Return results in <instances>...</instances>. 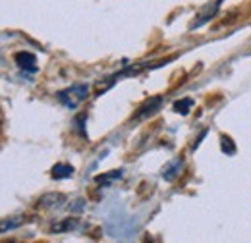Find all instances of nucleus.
Here are the masks:
<instances>
[{
  "label": "nucleus",
  "mask_w": 251,
  "mask_h": 243,
  "mask_svg": "<svg viewBox=\"0 0 251 243\" xmlns=\"http://www.w3.org/2000/svg\"><path fill=\"white\" fill-rule=\"evenodd\" d=\"M64 201H66V197L62 193H47L39 199V207L41 209H58V207H62Z\"/></svg>",
  "instance_id": "5"
},
{
  "label": "nucleus",
  "mask_w": 251,
  "mask_h": 243,
  "mask_svg": "<svg viewBox=\"0 0 251 243\" xmlns=\"http://www.w3.org/2000/svg\"><path fill=\"white\" fill-rule=\"evenodd\" d=\"M182 166H184V160H182V158H176V160H172L170 164H166L164 170H162V180H166V182H174V180L178 178Z\"/></svg>",
  "instance_id": "7"
},
{
  "label": "nucleus",
  "mask_w": 251,
  "mask_h": 243,
  "mask_svg": "<svg viewBox=\"0 0 251 243\" xmlns=\"http://www.w3.org/2000/svg\"><path fill=\"white\" fill-rule=\"evenodd\" d=\"M191 106H193V100H191V98H182V100H178V102L174 104V110H176L178 114H184V116H186Z\"/></svg>",
  "instance_id": "11"
},
{
  "label": "nucleus",
  "mask_w": 251,
  "mask_h": 243,
  "mask_svg": "<svg viewBox=\"0 0 251 243\" xmlns=\"http://www.w3.org/2000/svg\"><path fill=\"white\" fill-rule=\"evenodd\" d=\"M24 224V216H12V218H4L2 224H0V230L2 234H8V230H16L18 226Z\"/></svg>",
  "instance_id": "9"
},
{
  "label": "nucleus",
  "mask_w": 251,
  "mask_h": 243,
  "mask_svg": "<svg viewBox=\"0 0 251 243\" xmlns=\"http://www.w3.org/2000/svg\"><path fill=\"white\" fill-rule=\"evenodd\" d=\"M87 97H89V85L87 83H75V85H72V87H68V89H64L56 95V98L70 110H75Z\"/></svg>",
  "instance_id": "1"
},
{
  "label": "nucleus",
  "mask_w": 251,
  "mask_h": 243,
  "mask_svg": "<svg viewBox=\"0 0 251 243\" xmlns=\"http://www.w3.org/2000/svg\"><path fill=\"white\" fill-rule=\"evenodd\" d=\"M120 178H122V170H112V172H108V174H100V176H97L95 182L102 183V185H108V183L116 182V180H120Z\"/></svg>",
  "instance_id": "10"
},
{
  "label": "nucleus",
  "mask_w": 251,
  "mask_h": 243,
  "mask_svg": "<svg viewBox=\"0 0 251 243\" xmlns=\"http://www.w3.org/2000/svg\"><path fill=\"white\" fill-rule=\"evenodd\" d=\"M220 149L226 152V154H234V152H236V145H234V141H232L230 137L222 135V137H220Z\"/></svg>",
  "instance_id": "12"
},
{
  "label": "nucleus",
  "mask_w": 251,
  "mask_h": 243,
  "mask_svg": "<svg viewBox=\"0 0 251 243\" xmlns=\"http://www.w3.org/2000/svg\"><path fill=\"white\" fill-rule=\"evenodd\" d=\"M14 60H16V64H18L22 70H25V72H31V73L37 72V56L31 54V52H27V50L18 52V54L14 56Z\"/></svg>",
  "instance_id": "4"
},
{
  "label": "nucleus",
  "mask_w": 251,
  "mask_h": 243,
  "mask_svg": "<svg viewBox=\"0 0 251 243\" xmlns=\"http://www.w3.org/2000/svg\"><path fill=\"white\" fill-rule=\"evenodd\" d=\"M219 8H220V0H215L213 4H207L195 18V22L191 24V29H197V27H201V25H205V24H209L215 16H217V12H219Z\"/></svg>",
  "instance_id": "3"
},
{
  "label": "nucleus",
  "mask_w": 251,
  "mask_h": 243,
  "mask_svg": "<svg viewBox=\"0 0 251 243\" xmlns=\"http://www.w3.org/2000/svg\"><path fill=\"white\" fill-rule=\"evenodd\" d=\"M160 106H162V97H151L149 100H145V102L137 108L133 120H145V118L153 116L157 110H160Z\"/></svg>",
  "instance_id": "2"
},
{
  "label": "nucleus",
  "mask_w": 251,
  "mask_h": 243,
  "mask_svg": "<svg viewBox=\"0 0 251 243\" xmlns=\"http://www.w3.org/2000/svg\"><path fill=\"white\" fill-rule=\"evenodd\" d=\"M74 166L72 164H64V162H60V164H56L54 168H52V176L56 178V180H68V178H72L74 176Z\"/></svg>",
  "instance_id": "8"
},
{
  "label": "nucleus",
  "mask_w": 251,
  "mask_h": 243,
  "mask_svg": "<svg viewBox=\"0 0 251 243\" xmlns=\"http://www.w3.org/2000/svg\"><path fill=\"white\" fill-rule=\"evenodd\" d=\"M75 228H79V220L77 218H62V220H58V222H54L50 226V232L52 234H64V232H72Z\"/></svg>",
  "instance_id": "6"
}]
</instances>
